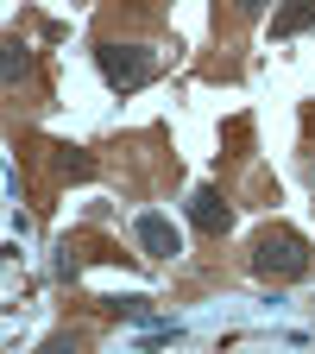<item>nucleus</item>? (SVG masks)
<instances>
[{
    "label": "nucleus",
    "mask_w": 315,
    "mask_h": 354,
    "mask_svg": "<svg viewBox=\"0 0 315 354\" xmlns=\"http://www.w3.org/2000/svg\"><path fill=\"white\" fill-rule=\"evenodd\" d=\"M252 272L258 279H303L309 272V241L296 228H265L252 247Z\"/></svg>",
    "instance_id": "obj_1"
},
{
    "label": "nucleus",
    "mask_w": 315,
    "mask_h": 354,
    "mask_svg": "<svg viewBox=\"0 0 315 354\" xmlns=\"http://www.w3.org/2000/svg\"><path fill=\"white\" fill-rule=\"evenodd\" d=\"M95 64H101V76L114 82V88H145L152 76H158V51L152 44H101L95 51Z\"/></svg>",
    "instance_id": "obj_2"
},
{
    "label": "nucleus",
    "mask_w": 315,
    "mask_h": 354,
    "mask_svg": "<svg viewBox=\"0 0 315 354\" xmlns=\"http://www.w3.org/2000/svg\"><path fill=\"white\" fill-rule=\"evenodd\" d=\"M190 221H196L202 234H227V228H234V209H227V196H221V190H196V196H190Z\"/></svg>",
    "instance_id": "obj_3"
},
{
    "label": "nucleus",
    "mask_w": 315,
    "mask_h": 354,
    "mask_svg": "<svg viewBox=\"0 0 315 354\" xmlns=\"http://www.w3.org/2000/svg\"><path fill=\"white\" fill-rule=\"evenodd\" d=\"M132 234H139V247H145L152 259H170V253H176V228H170L164 215H139V228H132Z\"/></svg>",
    "instance_id": "obj_4"
},
{
    "label": "nucleus",
    "mask_w": 315,
    "mask_h": 354,
    "mask_svg": "<svg viewBox=\"0 0 315 354\" xmlns=\"http://www.w3.org/2000/svg\"><path fill=\"white\" fill-rule=\"evenodd\" d=\"M303 26H315V0H290V7L272 19V38H296Z\"/></svg>",
    "instance_id": "obj_5"
},
{
    "label": "nucleus",
    "mask_w": 315,
    "mask_h": 354,
    "mask_svg": "<svg viewBox=\"0 0 315 354\" xmlns=\"http://www.w3.org/2000/svg\"><path fill=\"white\" fill-rule=\"evenodd\" d=\"M26 70H32V51H26L19 38H13V44H7V82H19Z\"/></svg>",
    "instance_id": "obj_6"
},
{
    "label": "nucleus",
    "mask_w": 315,
    "mask_h": 354,
    "mask_svg": "<svg viewBox=\"0 0 315 354\" xmlns=\"http://www.w3.org/2000/svg\"><path fill=\"white\" fill-rule=\"evenodd\" d=\"M265 7H272V0H234V13H240V19H258Z\"/></svg>",
    "instance_id": "obj_7"
}]
</instances>
